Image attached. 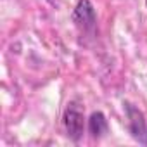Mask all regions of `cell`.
Returning a JSON list of instances; mask_svg holds the SVG:
<instances>
[{
	"instance_id": "6da1fadb",
	"label": "cell",
	"mask_w": 147,
	"mask_h": 147,
	"mask_svg": "<svg viewBox=\"0 0 147 147\" xmlns=\"http://www.w3.org/2000/svg\"><path fill=\"white\" fill-rule=\"evenodd\" d=\"M62 123H64V128H66V133L71 140L78 142L82 137H83V131H85V118H83V113L80 111V107L71 102L66 111H64V116H62Z\"/></svg>"
},
{
	"instance_id": "7a4b0ae2",
	"label": "cell",
	"mask_w": 147,
	"mask_h": 147,
	"mask_svg": "<svg viewBox=\"0 0 147 147\" xmlns=\"http://www.w3.org/2000/svg\"><path fill=\"white\" fill-rule=\"evenodd\" d=\"M125 113H126L128 130H130L131 137H133L138 144L147 145V121H145L142 111L137 109L133 104L126 102V104H125Z\"/></svg>"
},
{
	"instance_id": "3957f363",
	"label": "cell",
	"mask_w": 147,
	"mask_h": 147,
	"mask_svg": "<svg viewBox=\"0 0 147 147\" xmlns=\"http://www.w3.org/2000/svg\"><path fill=\"white\" fill-rule=\"evenodd\" d=\"M73 21L83 31H92L97 24V14L90 0H78V4L73 11Z\"/></svg>"
},
{
	"instance_id": "277c9868",
	"label": "cell",
	"mask_w": 147,
	"mask_h": 147,
	"mask_svg": "<svg viewBox=\"0 0 147 147\" xmlns=\"http://www.w3.org/2000/svg\"><path fill=\"white\" fill-rule=\"evenodd\" d=\"M88 131L92 133V137H102L107 131V119L100 111H95L90 114L88 118Z\"/></svg>"
}]
</instances>
